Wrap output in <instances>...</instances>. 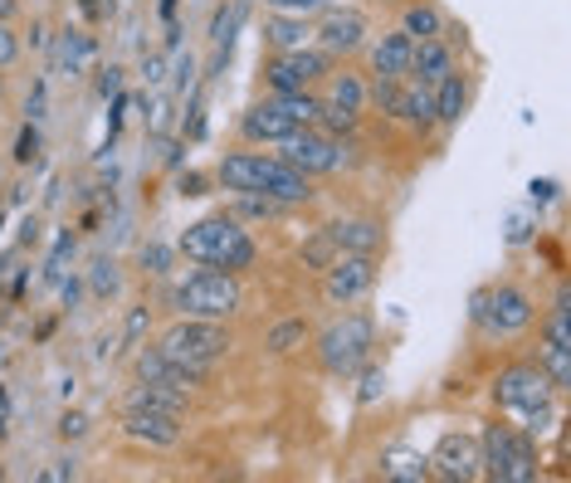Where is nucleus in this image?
<instances>
[{
  "label": "nucleus",
  "mask_w": 571,
  "mask_h": 483,
  "mask_svg": "<svg viewBox=\"0 0 571 483\" xmlns=\"http://www.w3.org/2000/svg\"><path fill=\"white\" fill-rule=\"evenodd\" d=\"M215 181L230 196H269L278 205H308L313 201V176L288 166L284 156H259V152H235L215 166Z\"/></svg>",
  "instance_id": "f257e3e1"
},
{
  "label": "nucleus",
  "mask_w": 571,
  "mask_h": 483,
  "mask_svg": "<svg viewBox=\"0 0 571 483\" xmlns=\"http://www.w3.org/2000/svg\"><path fill=\"white\" fill-rule=\"evenodd\" d=\"M181 255L195 259L205 269H225V274H240V269L254 264V239L249 229H240L235 215H211V220H195L191 229L181 235Z\"/></svg>",
  "instance_id": "f03ea898"
},
{
  "label": "nucleus",
  "mask_w": 571,
  "mask_h": 483,
  "mask_svg": "<svg viewBox=\"0 0 571 483\" xmlns=\"http://www.w3.org/2000/svg\"><path fill=\"white\" fill-rule=\"evenodd\" d=\"M493 401L503 405V411L523 415L527 435H547V429L557 425V391L543 376V366H508L493 386Z\"/></svg>",
  "instance_id": "7ed1b4c3"
},
{
  "label": "nucleus",
  "mask_w": 571,
  "mask_h": 483,
  "mask_svg": "<svg viewBox=\"0 0 571 483\" xmlns=\"http://www.w3.org/2000/svg\"><path fill=\"white\" fill-rule=\"evenodd\" d=\"M479 464H484V479H493V483H533L537 479V445L527 429L489 425L479 439Z\"/></svg>",
  "instance_id": "20e7f679"
},
{
  "label": "nucleus",
  "mask_w": 571,
  "mask_h": 483,
  "mask_svg": "<svg viewBox=\"0 0 571 483\" xmlns=\"http://www.w3.org/2000/svg\"><path fill=\"white\" fill-rule=\"evenodd\" d=\"M176 313L181 318H211V322H225L240 313L245 293H240V279L225 274V269H201V274H191L186 283H176L171 293Z\"/></svg>",
  "instance_id": "39448f33"
},
{
  "label": "nucleus",
  "mask_w": 571,
  "mask_h": 483,
  "mask_svg": "<svg viewBox=\"0 0 571 483\" xmlns=\"http://www.w3.org/2000/svg\"><path fill=\"white\" fill-rule=\"evenodd\" d=\"M157 352L181 366H195V372H211L230 352V332H225V322H211V318H181L162 332Z\"/></svg>",
  "instance_id": "423d86ee"
},
{
  "label": "nucleus",
  "mask_w": 571,
  "mask_h": 483,
  "mask_svg": "<svg viewBox=\"0 0 571 483\" xmlns=\"http://www.w3.org/2000/svg\"><path fill=\"white\" fill-rule=\"evenodd\" d=\"M371 346H377V328H371L367 313H347L318 338V362L332 376H357L371 362Z\"/></svg>",
  "instance_id": "0eeeda50"
},
{
  "label": "nucleus",
  "mask_w": 571,
  "mask_h": 483,
  "mask_svg": "<svg viewBox=\"0 0 571 483\" xmlns=\"http://www.w3.org/2000/svg\"><path fill=\"white\" fill-rule=\"evenodd\" d=\"M469 318H474V328L489 332V338H513V332L533 328L537 308H533V298H527L523 288H513V283H498V288L474 293Z\"/></svg>",
  "instance_id": "6e6552de"
},
{
  "label": "nucleus",
  "mask_w": 571,
  "mask_h": 483,
  "mask_svg": "<svg viewBox=\"0 0 571 483\" xmlns=\"http://www.w3.org/2000/svg\"><path fill=\"white\" fill-rule=\"evenodd\" d=\"M278 146H284L278 156H284L288 166H298L304 176H332V172L347 166V146H342L337 138H328V132H318V128H298L294 138H284Z\"/></svg>",
  "instance_id": "1a4fd4ad"
},
{
  "label": "nucleus",
  "mask_w": 571,
  "mask_h": 483,
  "mask_svg": "<svg viewBox=\"0 0 571 483\" xmlns=\"http://www.w3.org/2000/svg\"><path fill=\"white\" fill-rule=\"evenodd\" d=\"M318 79H328V55L323 49H284V55L264 59V83L274 93H304Z\"/></svg>",
  "instance_id": "9d476101"
},
{
  "label": "nucleus",
  "mask_w": 571,
  "mask_h": 483,
  "mask_svg": "<svg viewBox=\"0 0 571 483\" xmlns=\"http://www.w3.org/2000/svg\"><path fill=\"white\" fill-rule=\"evenodd\" d=\"M323 274H328L323 293L332 303H357V298H367L371 283H377V255H337Z\"/></svg>",
  "instance_id": "9b49d317"
},
{
  "label": "nucleus",
  "mask_w": 571,
  "mask_h": 483,
  "mask_svg": "<svg viewBox=\"0 0 571 483\" xmlns=\"http://www.w3.org/2000/svg\"><path fill=\"white\" fill-rule=\"evenodd\" d=\"M430 474L450 479V483H474L484 479V464H479V439L474 435H444L430 455Z\"/></svg>",
  "instance_id": "f8f14e48"
},
{
  "label": "nucleus",
  "mask_w": 571,
  "mask_h": 483,
  "mask_svg": "<svg viewBox=\"0 0 571 483\" xmlns=\"http://www.w3.org/2000/svg\"><path fill=\"white\" fill-rule=\"evenodd\" d=\"M132 372H138V381L171 386V391H191V386H205V381H211V372H195V366L171 362V356H162L157 346H147V352L132 356Z\"/></svg>",
  "instance_id": "ddd939ff"
},
{
  "label": "nucleus",
  "mask_w": 571,
  "mask_h": 483,
  "mask_svg": "<svg viewBox=\"0 0 571 483\" xmlns=\"http://www.w3.org/2000/svg\"><path fill=\"white\" fill-rule=\"evenodd\" d=\"M313 35L323 45V55H357L361 39H367V15L361 10H323Z\"/></svg>",
  "instance_id": "4468645a"
},
{
  "label": "nucleus",
  "mask_w": 571,
  "mask_h": 483,
  "mask_svg": "<svg viewBox=\"0 0 571 483\" xmlns=\"http://www.w3.org/2000/svg\"><path fill=\"white\" fill-rule=\"evenodd\" d=\"M122 435L147 449H176L181 445V415L166 411H122Z\"/></svg>",
  "instance_id": "2eb2a0df"
},
{
  "label": "nucleus",
  "mask_w": 571,
  "mask_h": 483,
  "mask_svg": "<svg viewBox=\"0 0 571 483\" xmlns=\"http://www.w3.org/2000/svg\"><path fill=\"white\" fill-rule=\"evenodd\" d=\"M240 132H245V142H284V138H294L298 132V122L288 118L278 98H264V103H254V108L245 113Z\"/></svg>",
  "instance_id": "dca6fc26"
},
{
  "label": "nucleus",
  "mask_w": 571,
  "mask_h": 483,
  "mask_svg": "<svg viewBox=\"0 0 571 483\" xmlns=\"http://www.w3.org/2000/svg\"><path fill=\"white\" fill-rule=\"evenodd\" d=\"M323 229L332 235V245H337L342 255H381V245H386L377 220H332Z\"/></svg>",
  "instance_id": "f3484780"
},
{
  "label": "nucleus",
  "mask_w": 571,
  "mask_h": 483,
  "mask_svg": "<svg viewBox=\"0 0 571 483\" xmlns=\"http://www.w3.org/2000/svg\"><path fill=\"white\" fill-rule=\"evenodd\" d=\"M93 55H98V45H93L88 30H79V25L59 30V39H55V69L64 73V79H79V73L93 64Z\"/></svg>",
  "instance_id": "a211bd4d"
},
{
  "label": "nucleus",
  "mask_w": 571,
  "mask_h": 483,
  "mask_svg": "<svg viewBox=\"0 0 571 483\" xmlns=\"http://www.w3.org/2000/svg\"><path fill=\"white\" fill-rule=\"evenodd\" d=\"M411 49H415V39L406 35V30L381 35L377 49H371V73H377V79H406L411 73Z\"/></svg>",
  "instance_id": "6ab92c4d"
},
{
  "label": "nucleus",
  "mask_w": 571,
  "mask_h": 483,
  "mask_svg": "<svg viewBox=\"0 0 571 483\" xmlns=\"http://www.w3.org/2000/svg\"><path fill=\"white\" fill-rule=\"evenodd\" d=\"M308 35H313V30H308L304 15H284V10H269V15H264V45H269V55L304 49Z\"/></svg>",
  "instance_id": "aec40b11"
},
{
  "label": "nucleus",
  "mask_w": 571,
  "mask_h": 483,
  "mask_svg": "<svg viewBox=\"0 0 571 483\" xmlns=\"http://www.w3.org/2000/svg\"><path fill=\"white\" fill-rule=\"evenodd\" d=\"M411 73L420 83H440L444 73H454V55H450V45H444V35L440 39H415V49H411Z\"/></svg>",
  "instance_id": "412c9836"
},
{
  "label": "nucleus",
  "mask_w": 571,
  "mask_h": 483,
  "mask_svg": "<svg viewBox=\"0 0 571 483\" xmlns=\"http://www.w3.org/2000/svg\"><path fill=\"white\" fill-rule=\"evenodd\" d=\"M122 411H166V415H186V391L138 381L128 396H122Z\"/></svg>",
  "instance_id": "4be33fe9"
},
{
  "label": "nucleus",
  "mask_w": 571,
  "mask_h": 483,
  "mask_svg": "<svg viewBox=\"0 0 571 483\" xmlns=\"http://www.w3.org/2000/svg\"><path fill=\"white\" fill-rule=\"evenodd\" d=\"M464 108H469V83H464V73H444V79L435 83V122L454 128V122L464 118Z\"/></svg>",
  "instance_id": "5701e85b"
},
{
  "label": "nucleus",
  "mask_w": 571,
  "mask_h": 483,
  "mask_svg": "<svg viewBox=\"0 0 571 483\" xmlns=\"http://www.w3.org/2000/svg\"><path fill=\"white\" fill-rule=\"evenodd\" d=\"M381 479H396V483H420V479H430V455H420V449H406V445L386 449V455H381Z\"/></svg>",
  "instance_id": "b1692460"
},
{
  "label": "nucleus",
  "mask_w": 571,
  "mask_h": 483,
  "mask_svg": "<svg viewBox=\"0 0 571 483\" xmlns=\"http://www.w3.org/2000/svg\"><path fill=\"white\" fill-rule=\"evenodd\" d=\"M401 122L411 128H435V83H420L415 73H406V103H401Z\"/></svg>",
  "instance_id": "393cba45"
},
{
  "label": "nucleus",
  "mask_w": 571,
  "mask_h": 483,
  "mask_svg": "<svg viewBox=\"0 0 571 483\" xmlns=\"http://www.w3.org/2000/svg\"><path fill=\"white\" fill-rule=\"evenodd\" d=\"M328 103L332 108L361 113L367 108V83H361L357 73H328Z\"/></svg>",
  "instance_id": "a878e982"
},
{
  "label": "nucleus",
  "mask_w": 571,
  "mask_h": 483,
  "mask_svg": "<svg viewBox=\"0 0 571 483\" xmlns=\"http://www.w3.org/2000/svg\"><path fill=\"white\" fill-rule=\"evenodd\" d=\"M537 366H543V376L552 381V391H557V396L571 391V346H552V342H543V352H537Z\"/></svg>",
  "instance_id": "bb28decb"
},
{
  "label": "nucleus",
  "mask_w": 571,
  "mask_h": 483,
  "mask_svg": "<svg viewBox=\"0 0 571 483\" xmlns=\"http://www.w3.org/2000/svg\"><path fill=\"white\" fill-rule=\"evenodd\" d=\"M245 10L249 0H230V5H221L211 15V45H235V30L245 25Z\"/></svg>",
  "instance_id": "cd10ccee"
},
{
  "label": "nucleus",
  "mask_w": 571,
  "mask_h": 483,
  "mask_svg": "<svg viewBox=\"0 0 571 483\" xmlns=\"http://www.w3.org/2000/svg\"><path fill=\"white\" fill-rule=\"evenodd\" d=\"M88 288H93V298H118L122 293V274H118V259H93V269H88Z\"/></svg>",
  "instance_id": "c85d7f7f"
},
{
  "label": "nucleus",
  "mask_w": 571,
  "mask_h": 483,
  "mask_svg": "<svg viewBox=\"0 0 571 483\" xmlns=\"http://www.w3.org/2000/svg\"><path fill=\"white\" fill-rule=\"evenodd\" d=\"M401 30H406L411 39H440L444 35V15L435 5H411L406 10V25H401Z\"/></svg>",
  "instance_id": "c756f323"
},
{
  "label": "nucleus",
  "mask_w": 571,
  "mask_h": 483,
  "mask_svg": "<svg viewBox=\"0 0 571 483\" xmlns=\"http://www.w3.org/2000/svg\"><path fill=\"white\" fill-rule=\"evenodd\" d=\"M367 98L377 103V113H386V118H401V103H406V79H377L367 89Z\"/></svg>",
  "instance_id": "7c9ffc66"
},
{
  "label": "nucleus",
  "mask_w": 571,
  "mask_h": 483,
  "mask_svg": "<svg viewBox=\"0 0 571 483\" xmlns=\"http://www.w3.org/2000/svg\"><path fill=\"white\" fill-rule=\"evenodd\" d=\"M304 342H308V322L304 318H288V322H278V328L269 332V352H274V356L298 352Z\"/></svg>",
  "instance_id": "2f4dec72"
},
{
  "label": "nucleus",
  "mask_w": 571,
  "mask_h": 483,
  "mask_svg": "<svg viewBox=\"0 0 571 483\" xmlns=\"http://www.w3.org/2000/svg\"><path fill=\"white\" fill-rule=\"evenodd\" d=\"M337 255H342V249L332 245V235H328V229H318V235L304 245V264H308V269H318V274H323V269H328Z\"/></svg>",
  "instance_id": "473e14b6"
},
{
  "label": "nucleus",
  "mask_w": 571,
  "mask_h": 483,
  "mask_svg": "<svg viewBox=\"0 0 571 483\" xmlns=\"http://www.w3.org/2000/svg\"><path fill=\"white\" fill-rule=\"evenodd\" d=\"M278 210H288V205L269 201V196H235V210H230V215H235V220H269V215H278Z\"/></svg>",
  "instance_id": "72a5a7b5"
},
{
  "label": "nucleus",
  "mask_w": 571,
  "mask_h": 483,
  "mask_svg": "<svg viewBox=\"0 0 571 483\" xmlns=\"http://www.w3.org/2000/svg\"><path fill=\"white\" fill-rule=\"evenodd\" d=\"M39 146H45V142H39V128H35V122H25V128H20V138H15V162L20 166L39 162Z\"/></svg>",
  "instance_id": "f704fd0d"
},
{
  "label": "nucleus",
  "mask_w": 571,
  "mask_h": 483,
  "mask_svg": "<svg viewBox=\"0 0 571 483\" xmlns=\"http://www.w3.org/2000/svg\"><path fill=\"white\" fill-rule=\"evenodd\" d=\"M142 269H147V274H166V269H171V249L157 245V239L142 245Z\"/></svg>",
  "instance_id": "c9c22d12"
},
{
  "label": "nucleus",
  "mask_w": 571,
  "mask_h": 483,
  "mask_svg": "<svg viewBox=\"0 0 571 483\" xmlns=\"http://www.w3.org/2000/svg\"><path fill=\"white\" fill-rule=\"evenodd\" d=\"M20 59V35L10 30V20H0V69H10Z\"/></svg>",
  "instance_id": "e433bc0d"
},
{
  "label": "nucleus",
  "mask_w": 571,
  "mask_h": 483,
  "mask_svg": "<svg viewBox=\"0 0 571 483\" xmlns=\"http://www.w3.org/2000/svg\"><path fill=\"white\" fill-rule=\"evenodd\" d=\"M269 10H284V15H313V10H323L328 0H264Z\"/></svg>",
  "instance_id": "4c0bfd02"
},
{
  "label": "nucleus",
  "mask_w": 571,
  "mask_h": 483,
  "mask_svg": "<svg viewBox=\"0 0 571 483\" xmlns=\"http://www.w3.org/2000/svg\"><path fill=\"white\" fill-rule=\"evenodd\" d=\"M381 391H386V372H367V376H361V396H357V401L371 405Z\"/></svg>",
  "instance_id": "58836bf2"
},
{
  "label": "nucleus",
  "mask_w": 571,
  "mask_h": 483,
  "mask_svg": "<svg viewBox=\"0 0 571 483\" xmlns=\"http://www.w3.org/2000/svg\"><path fill=\"white\" fill-rule=\"evenodd\" d=\"M166 122H171V103H166V98H152V113H147V132H166Z\"/></svg>",
  "instance_id": "ea45409f"
},
{
  "label": "nucleus",
  "mask_w": 571,
  "mask_h": 483,
  "mask_svg": "<svg viewBox=\"0 0 571 483\" xmlns=\"http://www.w3.org/2000/svg\"><path fill=\"white\" fill-rule=\"evenodd\" d=\"M142 79L157 89V83L166 79V55H147V59H142Z\"/></svg>",
  "instance_id": "a19ab883"
},
{
  "label": "nucleus",
  "mask_w": 571,
  "mask_h": 483,
  "mask_svg": "<svg viewBox=\"0 0 571 483\" xmlns=\"http://www.w3.org/2000/svg\"><path fill=\"white\" fill-rule=\"evenodd\" d=\"M191 83H195V59L181 55V59H176V93H186Z\"/></svg>",
  "instance_id": "79ce46f5"
},
{
  "label": "nucleus",
  "mask_w": 571,
  "mask_h": 483,
  "mask_svg": "<svg viewBox=\"0 0 571 483\" xmlns=\"http://www.w3.org/2000/svg\"><path fill=\"white\" fill-rule=\"evenodd\" d=\"M118 89H122V69H103L98 73V93H103V98H118Z\"/></svg>",
  "instance_id": "37998d69"
},
{
  "label": "nucleus",
  "mask_w": 571,
  "mask_h": 483,
  "mask_svg": "<svg viewBox=\"0 0 571 483\" xmlns=\"http://www.w3.org/2000/svg\"><path fill=\"white\" fill-rule=\"evenodd\" d=\"M147 308H132L128 313V346H138V338H142V332H147Z\"/></svg>",
  "instance_id": "c03bdc74"
},
{
  "label": "nucleus",
  "mask_w": 571,
  "mask_h": 483,
  "mask_svg": "<svg viewBox=\"0 0 571 483\" xmlns=\"http://www.w3.org/2000/svg\"><path fill=\"white\" fill-rule=\"evenodd\" d=\"M527 196H533V205H547L557 196V181H533L527 186Z\"/></svg>",
  "instance_id": "a18cd8bd"
},
{
  "label": "nucleus",
  "mask_w": 571,
  "mask_h": 483,
  "mask_svg": "<svg viewBox=\"0 0 571 483\" xmlns=\"http://www.w3.org/2000/svg\"><path fill=\"white\" fill-rule=\"evenodd\" d=\"M83 429H88V415H64V425H59V435H64V439H79Z\"/></svg>",
  "instance_id": "49530a36"
},
{
  "label": "nucleus",
  "mask_w": 571,
  "mask_h": 483,
  "mask_svg": "<svg viewBox=\"0 0 571 483\" xmlns=\"http://www.w3.org/2000/svg\"><path fill=\"white\" fill-rule=\"evenodd\" d=\"M39 479H79V464L74 459H64V464H55V469H45Z\"/></svg>",
  "instance_id": "de8ad7c7"
},
{
  "label": "nucleus",
  "mask_w": 571,
  "mask_h": 483,
  "mask_svg": "<svg viewBox=\"0 0 571 483\" xmlns=\"http://www.w3.org/2000/svg\"><path fill=\"white\" fill-rule=\"evenodd\" d=\"M181 196H205V176H181Z\"/></svg>",
  "instance_id": "09e8293b"
},
{
  "label": "nucleus",
  "mask_w": 571,
  "mask_h": 483,
  "mask_svg": "<svg viewBox=\"0 0 571 483\" xmlns=\"http://www.w3.org/2000/svg\"><path fill=\"white\" fill-rule=\"evenodd\" d=\"M508 239H513V245H523V239H527V220L523 215L508 220Z\"/></svg>",
  "instance_id": "8fccbe9b"
},
{
  "label": "nucleus",
  "mask_w": 571,
  "mask_h": 483,
  "mask_svg": "<svg viewBox=\"0 0 571 483\" xmlns=\"http://www.w3.org/2000/svg\"><path fill=\"white\" fill-rule=\"evenodd\" d=\"M29 118H45V83H35V93H29Z\"/></svg>",
  "instance_id": "3c124183"
},
{
  "label": "nucleus",
  "mask_w": 571,
  "mask_h": 483,
  "mask_svg": "<svg viewBox=\"0 0 571 483\" xmlns=\"http://www.w3.org/2000/svg\"><path fill=\"white\" fill-rule=\"evenodd\" d=\"M35 239H39V220H35V215H29V220H25V225H20V245H35Z\"/></svg>",
  "instance_id": "603ef678"
},
{
  "label": "nucleus",
  "mask_w": 571,
  "mask_h": 483,
  "mask_svg": "<svg viewBox=\"0 0 571 483\" xmlns=\"http://www.w3.org/2000/svg\"><path fill=\"white\" fill-rule=\"evenodd\" d=\"M162 20H166V25L176 20V0H162Z\"/></svg>",
  "instance_id": "864d4df0"
},
{
  "label": "nucleus",
  "mask_w": 571,
  "mask_h": 483,
  "mask_svg": "<svg viewBox=\"0 0 571 483\" xmlns=\"http://www.w3.org/2000/svg\"><path fill=\"white\" fill-rule=\"evenodd\" d=\"M15 15V0H0V20H10Z\"/></svg>",
  "instance_id": "5fc2aeb1"
},
{
  "label": "nucleus",
  "mask_w": 571,
  "mask_h": 483,
  "mask_svg": "<svg viewBox=\"0 0 571 483\" xmlns=\"http://www.w3.org/2000/svg\"><path fill=\"white\" fill-rule=\"evenodd\" d=\"M0 98H5V79H0Z\"/></svg>",
  "instance_id": "6e6d98bb"
},
{
  "label": "nucleus",
  "mask_w": 571,
  "mask_h": 483,
  "mask_svg": "<svg viewBox=\"0 0 571 483\" xmlns=\"http://www.w3.org/2000/svg\"><path fill=\"white\" fill-rule=\"evenodd\" d=\"M0 401H5V391H0Z\"/></svg>",
  "instance_id": "4d7b16f0"
}]
</instances>
